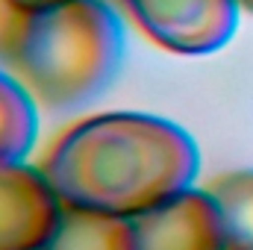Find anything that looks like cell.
<instances>
[{"mask_svg": "<svg viewBox=\"0 0 253 250\" xmlns=\"http://www.w3.org/2000/svg\"><path fill=\"white\" fill-rule=\"evenodd\" d=\"M197 144L180 124L144 112H103L65 129L42 171L74 209L135 218L194 183Z\"/></svg>", "mask_w": 253, "mask_h": 250, "instance_id": "6da1fadb", "label": "cell"}, {"mask_svg": "<svg viewBox=\"0 0 253 250\" xmlns=\"http://www.w3.org/2000/svg\"><path fill=\"white\" fill-rule=\"evenodd\" d=\"M9 59L36 103L68 112L118 77L124 24L106 0H65L18 15L9 30Z\"/></svg>", "mask_w": 253, "mask_h": 250, "instance_id": "7a4b0ae2", "label": "cell"}, {"mask_svg": "<svg viewBox=\"0 0 253 250\" xmlns=\"http://www.w3.org/2000/svg\"><path fill=\"white\" fill-rule=\"evenodd\" d=\"M121 6L153 44L180 56L221 50L242 12L236 0H121Z\"/></svg>", "mask_w": 253, "mask_h": 250, "instance_id": "3957f363", "label": "cell"}, {"mask_svg": "<svg viewBox=\"0 0 253 250\" xmlns=\"http://www.w3.org/2000/svg\"><path fill=\"white\" fill-rule=\"evenodd\" d=\"M62 209L44 171L0 162V250H44Z\"/></svg>", "mask_w": 253, "mask_h": 250, "instance_id": "277c9868", "label": "cell"}, {"mask_svg": "<svg viewBox=\"0 0 253 250\" xmlns=\"http://www.w3.org/2000/svg\"><path fill=\"white\" fill-rule=\"evenodd\" d=\"M129 221L135 250H224L221 212L206 188H183Z\"/></svg>", "mask_w": 253, "mask_h": 250, "instance_id": "5b68a950", "label": "cell"}, {"mask_svg": "<svg viewBox=\"0 0 253 250\" xmlns=\"http://www.w3.org/2000/svg\"><path fill=\"white\" fill-rule=\"evenodd\" d=\"M44 250H135L132 221L65 206Z\"/></svg>", "mask_w": 253, "mask_h": 250, "instance_id": "8992f818", "label": "cell"}, {"mask_svg": "<svg viewBox=\"0 0 253 250\" xmlns=\"http://www.w3.org/2000/svg\"><path fill=\"white\" fill-rule=\"evenodd\" d=\"M39 132L33 94L15 74L0 71V162H24Z\"/></svg>", "mask_w": 253, "mask_h": 250, "instance_id": "52a82bcc", "label": "cell"}, {"mask_svg": "<svg viewBox=\"0 0 253 250\" xmlns=\"http://www.w3.org/2000/svg\"><path fill=\"white\" fill-rule=\"evenodd\" d=\"M206 191L221 212L224 250H253V168L221 174Z\"/></svg>", "mask_w": 253, "mask_h": 250, "instance_id": "ba28073f", "label": "cell"}, {"mask_svg": "<svg viewBox=\"0 0 253 250\" xmlns=\"http://www.w3.org/2000/svg\"><path fill=\"white\" fill-rule=\"evenodd\" d=\"M9 6V12L15 15H27V12H39V9H47V6H56L65 0H3Z\"/></svg>", "mask_w": 253, "mask_h": 250, "instance_id": "9c48e42d", "label": "cell"}, {"mask_svg": "<svg viewBox=\"0 0 253 250\" xmlns=\"http://www.w3.org/2000/svg\"><path fill=\"white\" fill-rule=\"evenodd\" d=\"M236 3H239L245 12H251V15H253V0H236Z\"/></svg>", "mask_w": 253, "mask_h": 250, "instance_id": "30bf717a", "label": "cell"}]
</instances>
